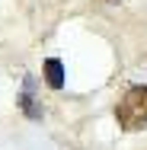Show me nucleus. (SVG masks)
<instances>
[{
    "label": "nucleus",
    "instance_id": "obj_2",
    "mask_svg": "<svg viewBox=\"0 0 147 150\" xmlns=\"http://www.w3.org/2000/svg\"><path fill=\"white\" fill-rule=\"evenodd\" d=\"M19 109L26 118H42V105L35 102V77L23 80V93H19Z\"/></svg>",
    "mask_w": 147,
    "mask_h": 150
},
{
    "label": "nucleus",
    "instance_id": "obj_3",
    "mask_svg": "<svg viewBox=\"0 0 147 150\" xmlns=\"http://www.w3.org/2000/svg\"><path fill=\"white\" fill-rule=\"evenodd\" d=\"M45 83H48L51 90H61V86H64V64H61L58 58L45 61Z\"/></svg>",
    "mask_w": 147,
    "mask_h": 150
},
{
    "label": "nucleus",
    "instance_id": "obj_4",
    "mask_svg": "<svg viewBox=\"0 0 147 150\" xmlns=\"http://www.w3.org/2000/svg\"><path fill=\"white\" fill-rule=\"evenodd\" d=\"M106 3H118V0H106Z\"/></svg>",
    "mask_w": 147,
    "mask_h": 150
},
{
    "label": "nucleus",
    "instance_id": "obj_1",
    "mask_svg": "<svg viewBox=\"0 0 147 150\" xmlns=\"http://www.w3.org/2000/svg\"><path fill=\"white\" fill-rule=\"evenodd\" d=\"M115 121L125 131H141L147 125V86H131L115 105Z\"/></svg>",
    "mask_w": 147,
    "mask_h": 150
}]
</instances>
